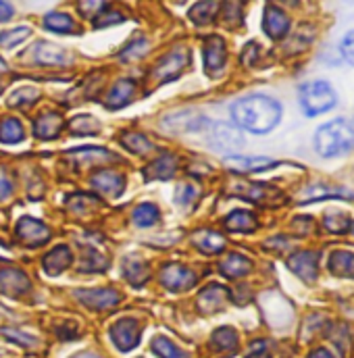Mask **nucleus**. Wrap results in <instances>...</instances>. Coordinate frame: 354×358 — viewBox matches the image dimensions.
Returning <instances> with one entry per match:
<instances>
[{"label":"nucleus","mask_w":354,"mask_h":358,"mask_svg":"<svg viewBox=\"0 0 354 358\" xmlns=\"http://www.w3.org/2000/svg\"><path fill=\"white\" fill-rule=\"evenodd\" d=\"M31 59L40 65H52V67H63L69 63V55L67 50H63L61 46H55L50 42H40L34 46L31 50Z\"/></svg>","instance_id":"ddd939ff"},{"label":"nucleus","mask_w":354,"mask_h":358,"mask_svg":"<svg viewBox=\"0 0 354 358\" xmlns=\"http://www.w3.org/2000/svg\"><path fill=\"white\" fill-rule=\"evenodd\" d=\"M340 52H342V57H344L346 63L354 65V31H348V34L342 38V42H340Z\"/></svg>","instance_id":"a18cd8bd"},{"label":"nucleus","mask_w":354,"mask_h":358,"mask_svg":"<svg viewBox=\"0 0 354 358\" xmlns=\"http://www.w3.org/2000/svg\"><path fill=\"white\" fill-rule=\"evenodd\" d=\"M248 358H269L265 342H257V344H253V346H250V355H248Z\"/></svg>","instance_id":"8fccbe9b"},{"label":"nucleus","mask_w":354,"mask_h":358,"mask_svg":"<svg viewBox=\"0 0 354 358\" xmlns=\"http://www.w3.org/2000/svg\"><path fill=\"white\" fill-rule=\"evenodd\" d=\"M13 17V4L0 2V21H8Z\"/></svg>","instance_id":"3c124183"},{"label":"nucleus","mask_w":354,"mask_h":358,"mask_svg":"<svg viewBox=\"0 0 354 358\" xmlns=\"http://www.w3.org/2000/svg\"><path fill=\"white\" fill-rule=\"evenodd\" d=\"M111 340L121 352H129L140 344V325L136 319H121L111 327Z\"/></svg>","instance_id":"423d86ee"},{"label":"nucleus","mask_w":354,"mask_h":358,"mask_svg":"<svg viewBox=\"0 0 354 358\" xmlns=\"http://www.w3.org/2000/svg\"><path fill=\"white\" fill-rule=\"evenodd\" d=\"M309 358H334L332 357V352L327 350V348H317V350H313Z\"/></svg>","instance_id":"603ef678"},{"label":"nucleus","mask_w":354,"mask_h":358,"mask_svg":"<svg viewBox=\"0 0 354 358\" xmlns=\"http://www.w3.org/2000/svg\"><path fill=\"white\" fill-rule=\"evenodd\" d=\"M288 267L292 268V273H296L302 281L313 283V281H317V275H319V252H313V250L296 252L294 257H290Z\"/></svg>","instance_id":"6e6552de"},{"label":"nucleus","mask_w":354,"mask_h":358,"mask_svg":"<svg viewBox=\"0 0 354 358\" xmlns=\"http://www.w3.org/2000/svg\"><path fill=\"white\" fill-rule=\"evenodd\" d=\"M192 242L198 250L206 252V255H219L225 248V238L217 231L211 229H200L192 236Z\"/></svg>","instance_id":"aec40b11"},{"label":"nucleus","mask_w":354,"mask_h":358,"mask_svg":"<svg viewBox=\"0 0 354 358\" xmlns=\"http://www.w3.org/2000/svg\"><path fill=\"white\" fill-rule=\"evenodd\" d=\"M153 350L161 358H187V355L183 350H179L174 342H169L167 338H161V336L153 340Z\"/></svg>","instance_id":"c9c22d12"},{"label":"nucleus","mask_w":354,"mask_h":358,"mask_svg":"<svg viewBox=\"0 0 354 358\" xmlns=\"http://www.w3.org/2000/svg\"><path fill=\"white\" fill-rule=\"evenodd\" d=\"M38 100V92L34 88H21L17 92H13L8 104L10 106H27V104H34Z\"/></svg>","instance_id":"a19ab883"},{"label":"nucleus","mask_w":354,"mask_h":358,"mask_svg":"<svg viewBox=\"0 0 354 358\" xmlns=\"http://www.w3.org/2000/svg\"><path fill=\"white\" fill-rule=\"evenodd\" d=\"M336 102H338L336 92L323 80L306 82L300 86V106L309 117H317L332 110Z\"/></svg>","instance_id":"7ed1b4c3"},{"label":"nucleus","mask_w":354,"mask_h":358,"mask_svg":"<svg viewBox=\"0 0 354 358\" xmlns=\"http://www.w3.org/2000/svg\"><path fill=\"white\" fill-rule=\"evenodd\" d=\"M351 231H353V234H354V223H351Z\"/></svg>","instance_id":"6e6d98bb"},{"label":"nucleus","mask_w":354,"mask_h":358,"mask_svg":"<svg viewBox=\"0 0 354 358\" xmlns=\"http://www.w3.org/2000/svg\"><path fill=\"white\" fill-rule=\"evenodd\" d=\"M229 113L236 125L253 134H269L281 119V104L271 96L255 94L234 102Z\"/></svg>","instance_id":"f257e3e1"},{"label":"nucleus","mask_w":354,"mask_h":358,"mask_svg":"<svg viewBox=\"0 0 354 358\" xmlns=\"http://www.w3.org/2000/svg\"><path fill=\"white\" fill-rule=\"evenodd\" d=\"M234 192L238 196H244L246 200H257V202H261L269 194H273V189L267 185H250V183H246L244 187H234Z\"/></svg>","instance_id":"ea45409f"},{"label":"nucleus","mask_w":354,"mask_h":358,"mask_svg":"<svg viewBox=\"0 0 354 358\" xmlns=\"http://www.w3.org/2000/svg\"><path fill=\"white\" fill-rule=\"evenodd\" d=\"M76 298H80V302H84L90 308L102 310V308H111V306L119 304L121 294L111 287H102V289L98 287V289H78Z\"/></svg>","instance_id":"9d476101"},{"label":"nucleus","mask_w":354,"mask_h":358,"mask_svg":"<svg viewBox=\"0 0 354 358\" xmlns=\"http://www.w3.org/2000/svg\"><path fill=\"white\" fill-rule=\"evenodd\" d=\"M2 90H4V86H2V84H0V94H2Z\"/></svg>","instance_id":"4d7b16f0"},{"label":"nucleus","mask_w":354,"mask_h":358,"mask_svg":"<svg viewBox=\"0 0 354 358\" xmlns=\"http://www.w3.org/2000/svg\"><path fill=\"white\" fill-rule=\"evenodd\" d=\"M61 127H63V119H61V115H57V113H44V115H40V117L34 121V134H36L40 140L57 138V134L61 131Z\"/></svg>","instance_id":"412c9836"},{"label":"nucleus","mask_w":354,"mask_h":358,"mask_svg":"<svg viewBox=\"0 0 354 358\" xmlns=\"http://www.w3.org/2000/svg\"><path fill=\"white\" fill-rule=\"evenodd\" d=\"M330 271L338 277L354 279V255L348 250H336L330 257Z\"/></svg>","instance_id":"a878e982"},{"label":"nucleus","mask_w":354,"mask_h":358,"mask_svg":"<svg viewBox=\"0 0 354 358\" xmlns=\"http://www.w3.org/2000/svg\"><path fill=\"white\" fill-rule=\"evenodd\" d=\"M98 127H100V123L94 117H90V115H80V117H76L71 121V129H73L76 136H84V134L92 136V134L98 131Z\"/></svg>","instance_id":"58836bf2"},{"label":"nucleus","mask_w":354,"mask_h":358,"mask_svg":"<svg viewBox=\"0 0 354 358\" xmlns=\"http://www.w3.org/2000/svg\"><path fill=\"white\" fill-rule=\"evenodd\" d=\"M0 334L2 336H6L8 340H13L15 344H21L23 348H34L38 342L31 338V336H25V334H17L15 329H0Z\"/></svg>","instance_id":"c03bdc74"},{"label":"nucleus","mask_w":354,"mask_h":358,"mask_svg":"<svg viewBox=\"0 0 354 358\" xmlns=\"http://www.w3.org/2000/svg\"><path fill=\"white\" fill-rule=\"evenodd\" d=\"M177 171V157L174 155H161L157 161H153L144 169L146 179H169L176 176Z\"/></svg>","instance_id":"4be33fe9"},{"label":"nucleus","mask_w":354,"mask_h":358,"mask_svg":"<svg viewBox=\"0 0 354 358\" xmlns=\"http://www.w3.org/2000/svg\"><path fill=\"white\" fill-rule=\"evenodd\" d=\"M106 2H80V10L84 13V17L88 15L92 19H96L98 15H102V10L106 8Z\"/></svg>","instance_id":"49530a36"},{"label":"nucleus","mask_w":354,"mask_h":358,"mask_svg":"<svg viewBox=\"0 0 354 358\" xmlns=\"http://www.w3.org/2000/svg\"><path fill=\"white\" fill-rule=\"evenodd\" d=\"M257 225H259L257 217L248 210H234L225 219V227L229 231H238V234H250L257 229Z\"/></svg>","instance_id":"b1692460"},{"label":"nucleus","mask_w":354,"mask_h":358,"mask_svg":"<svg viewBox=\"0 0 354 358\" xmlns=\"http://www.w3.org/2000/svg\"><path fill=\"white\" fill-rule=\"evenodd\" d=\"M204 125H208V121L202 115H196L192 110L174 113L171 117L163 119V127H169V129H176V131H198Z\"/></svg>","instance_id":"f3484780"},{"label":"nucleus","mask_w":354,"mask_h":358,"mask_svg":"<svg viewBox=\"0 0 354 358\" xmlns=\"http://www.w3.org/2000/svg\"><path fill=\"white\" fill-rule=\"evenodd\" d=\"M211 342L217 350H229L232 352L238 346V334L232 327H221L213 334Z\"/></svg>","instance_id":"7c9ffc66"},{"label":"nucleus","mask_w":354,"mask_h":358,"mask_svg":"<svg viewBox=\"0 0 354 358\" xmlns=\"http://www.w3.org/2000/svg\"><path fill=\"white\" fill-rule=\"evenodd\" d=\"M198 196H200V189H198L196 185H192V183H181V185H177L176 202L179 206L192 208V206L196 204Z\"/></svg>","instance_id":"e433bc0d"},{"label":"nucleus","mask_w":354,"mask_h":358,"mask_svg":"<svg viewBox=\"0 0 354 358\" xmlns=\"http://www.w3.org/2000/svg\"><path fill=\"white\" fill-rule=\"evenodd\" d=\"M29 34H31V29L25 27V25L23 27H15V29H6V31L0 34V46L2 48H15L17 44L27 40Z\"/></svg>","instance_id":"4c0bfd02"},{"label":"nucleus","mask_w":354,"mask_h":358,"mask_svg":"<svg viewBox=\"0 0 354 358\" xmlns=\"http://www.w3.org/2000/svg\"><path fill=\"white\" fill-rule=\"evenodd\" d=\"M21 140H23V127L17 119H6L0 123V142L17 144Z\"/></svg>","instance_id":"473e14b6"},{"label":"nucleus","mask_w":354,"mask_h":358,"mask_svg":"<svg viewBox=\"0 0 354 358\" xmlns=\"http://www.w3.org/2000/svg\"><path fill=\"white\" fill-rule=\"evenodd\" d=\"M206 140L215 150H221V152H234L236 148L244 144L242 134L234 125H227V123H211Z\"/></svg>","instance_id":"39448f33"},{"label":"nucleus","mask_w":354,"mask_h":358,"mask_svg":"<svg viewBox=\"0 0 354 358\" xmlns=\"http://www.w3.org/2000/svg\"><path fill=\"white\" fill-rule=\"evenodd\" d=\"M159 221V208L155 204H140L134 210V223L140 227H150Z\"/></svg>","instance_id":"f704fd0d"},{"label":"nucleus","mask_w":354,"mask_h":358,"mask_svg":"<svg viewBox=\"0 0 354 358\" xmlns=\"http://www.w3.org/2000/svg\"><path fill=\"white\" fill-rule=\"evenodd\" d=\"M121 144H123L127 150L136 152V155H146V152H150V150L155 148V146L150 144V140H148L146 136L138 134V131H127V134H123V136H121Z\"/></svg>","instance_id":"cd10ccee"},{"label":"nucleus","mask_w":354,"mask_h":358,"mask_svg":"<svg viewBox=\"0 0 354 358\" xmlns=\"http://www.w3.org/2000/svg\"><path fill=\"white\" fill-rule=\"evenodd\" d=\"M69 265H71V250L67 246H57L42 261V267L48 275H61Z\"/></svg>","instance_id":"5701e85b"},{"label":"nucleus","mask_w":354,"mask_h":358,"mask_svg":"<svg viewBox=\"0 0 354 358\" xmlns=\"http://www.w3.org/2000/svg\"><path fill=\"white\" fill-rule=\"evenodd\" d=\"M263 27L271 40H281L290 31V19L281 8H277L275 4H269L265 8V17H263Z\"/></svg>","instance_id":"f8f14e48"},{"label":"nucleus","mask_w":354,"mask_h":358,"mask_svg":"<svg viewBox=\"0 0 354 358\" xmlns=\"http://www.w3.org/2000/svg\"><path fill=\"white\" fill-rule=\"evenodd\" d=\"M69 159L78 161V165H100L104 161H115V155H111L108 150H102V148H80V150H73L69 152Z\"/></svg>","instance_id":"393cba45"},{"label":"nucleus","mask_w":354,"mask_h":358,"mask_svg":"<svg viewBox=\"0 0 354 358\" xmlns=\"http://www.w3.org/2000/svg\"><path fill=\"white\" fill-rule=\"evenodd\" d=\"M227 298H229V292L223 285L213 283V285H208V287H204L200 292V296H198V308L202 313H206V315H213V313H217V310H221L225 306Z\"/></svg>","instance_id":"4468645a"},{"label":"nucleus","mask_w":354,"mask_h":358,"mask_svg":"<svg viewBox=\"0 0 354 358\" xmlns=\"http://www.w3.org/2000/svg\"><path fill=\"white\" fill-rule=\"evenodd\" d=\"M44 25H46L48 29L57 31V34H69V31L76 27L73 21H71V17L65 15V13H48V15L44 17Z\"/></svg>","instance_id":"72a5a7b5"},{"label":"nucleus","mask_w":354,"mask_h":358,"mask_svg":"<svg viewBox=\"0 0 354 358\" xmlns=\"http://www.w3.org/2000/svg\"><path fill=\"white\" fill-rule=\"evenodd\" d=\"M223 163L227 169L238 171V173H257L275 165V161L267 157H227Z\"/></svg>","instance_id":"dca6fc26"},{"label":"nucleus","mask_w":354,"mask_h":358,"mask_svg":"<svg viewBox=\"0 0 354 358\" xmlns=\"http://www.w3.org/2000/svg\"><path fill=\"white\" fill-rule=\"evenodd\" d=\"M161 281L171 292H185V289L196 285V275L181 265H167V267H163Z\"/></svg>","instance_id":"9b49d317"},{"label":"nucleus","mask_w":354,"mask_h":358,"mask_svg":"<svg viewBox=\"0 0 354 358\" xmlns=\"http://www.w3.org/2000/svg\"><path fill=\"white\" fill-rule=\"evenodd\" d=\"M123 273H125L127 281H132L134 285H142V283L148 279V275H150V268H148V265L140 263L138 259H125Z\"/></svg>","instance_id":"c85d7f7f"},{"label":"nucleus","mask_w":354,"mask_h":358,"mask_svg":"<svg viewBox=\"0 0 354 358\" xmlns=\"http://www.w3.org/2000/svg\"><path fill=\"white\" fill-rule=\"evenodd\" d=\"M134 96H136V84L129 82V80H119L106 96V106L113 108V110L123 108L134 100Z\"/></svg>","instance_id":"6ab92c4d"},{"label":"nucleus","mask_w":354,"mask_h":358,"mask_svg":"<svg viewBox=\"0 0 354 358\" xmlns=\"http://www.w3.org/2000/svg\"><path fill=\"white\" fill-rule=\"evenodd\" d=\"M225 59H227L225 42L219 36L206 38V42H204V69L211 78H217L223 71Z\"/></svg>","instance_id":"0eeeda50"},{"label":"nucleus","mask_w":354,"mask_h":358,"mask_svg":"<svg viewBox=\"0 0 354 358\" xmlns=\"http://www.w3.org/2000/svg\"><path fill=\"white\" fill-rule=\"evenodd\" d=\"M2 71H6V65H4V61L0 59V73H2Z\"/></svg>","instance_id":"864d4df0"},{"label":"nucleus","mask_w":354,"mask_h":358,"mask_svg":"<svg viewBox=\"0 0 354 358\" xmlns=\"http://www.w3.org/2000/svg\"><path fill=\"white\" fill-rule=\"evenodd\" d=\"M10 192H13V183L6 178V173L0 169V200H6L10 196Z\"/></svg>","instance_id":"09e8293b"},{"label":"nucleus","mask_w":354,"mask_h":358,"mask_svg":"<svg viewBox=\"0 0 354 358\" xmlns=\"http://www.w3.org/2000/svg\"><path fill=\"white\" fill-rule=\"evenodd\" d=\"M250 268H253L250 259H246V257H242V255H229V257L223 259L221 265H219V271H221L225 277H242V275L250 273Z\"/></svg>","instance_id":"bb28decb"},{"label":"nucleus","mask_w":354,"mask_h":358,"mask_svg":"<svg viewBox=\"0 0 354 358\" xmlns=\"http://www.w3.org/2000/svg\"><path fill=\"white\" fill-rule=\"evenodd\" d=\"M315 150L323 159H336L354 148V125L348 119H332L315 134Z\"/></svg>","instance_id":"f03ea898"},{"label":"nucleus","mask_w":354,"mask_h":358,"mask_svg":"<svg viewBox=\"0 0 354 358\" xmlns=\"http://www.w3.org/2000/svg\"><path fill=\"white\" fill-rule=\"evenodd\" d=\"M219 8L217 2H198L190 8V19L196 23V25H206L213 21L215 17V10Z\"/></svg>","instance_id":"c756f323"},{"label":"nucleus","mask_w":354,"mask_h":358,"mask_svg":"<svg viewBox=\"0 0 354 358\" xmlns=\"http://www.w3.org/2000/svg\"><path fill=\"white\" fill-rule=\"evenodd\" d=\"M17 238L23 242V244H29V246H40L44 242L50 240V229L38 221V219H31V217H23L19 219L17 223Z\"/></svg>","instance_id":"1a4fd4ad"},{"label":"nucleus","mask_w":354,"mask_h":358,"mask_svg":"<svg viewBox=\"0 0 354 358\" xmlns=\"http://www.w3.org/2000/svg\"><path fill=\"white\" fill-rule=\"evenodd\" d=\"M148 48H150V42L146 38H136L119 52V59L121 61H138L148 52Z\"/></svg>","instance_id":"2f4dec72"},{"label":"nucleus","mask_w":354,"mask_h":358,"mask_svg":"<svg viewBox=\"0 0 354 358\" xmlns=\"http://www.w3.org/2000/svg\"><path fill=\"white\" fill-rule=\"evenodd\" d=\"M187 61H190L187 48L177 46V48H174L169 55H165V57L159 61V65H157L155 71L150 73V82L155 80L159 86H161V84H167V82H174V80H177V78L183 73Z\"/></svg>","instance_id":"20e7f679"},{"label":"nucleus","mask_w":354,"mask_h":358,"mask_svg":"<svg viewBox=\"0 0 354 358\" xmlns=\"http://www.w3.org/2000/svg\"><path fill=\"white\" fill-rule=\"evenodd\" d=\"M76 358H98V357H94V355H78Z\"/></svg>","instance_id":"5fc2aeb1"},{"label":"nucleus","mask_w":354,"mask_h":358,"mask_svg":"<svg viewBox=\"0 0 354 358\" xmlns=\"http://www.w3.org/2000/svg\"><path fill=\"white\" fill-rule=\"evenodd\" d=\"M92 185L102 196H119L125 187V178L115 171H100L92 178Z\"/></svg>","instance_id":"a211bd4d"},{"label":"nucleus","mask_w":354,"mask_h":358,"mask_svg":"<svg viewBox=\"0 0 354 358\" xmlns=\"http://www.w3.org/2000/svg\"><path fill=\"white\" fill-rule=\"evenodd\" d=\"M123 21V15L121 13H106V15H98L94 19V25L96 27H108L113 23H121Z\"/></svg>","instance_id":"de8ad7c7"},{"label":"nucleus","mask_w":354,"mask_h":358,"mask_svg":"<svg viewBox=\"0 0 354 358\" xmlns=\"http://www.w3.org/2000/svg\"><path fill=\"white\" fill-rule=\"evenodd\" d=\"M104 267H106V261H104L100 255H96V250L88 248V250L84 252L82 271H102Z\"/></svg>","instance_id":"37998d69"},{"label":"nucleus","mask_w":354,"mask_h":358,"mask_svg":"<svg viewBox=\"0 0 354 358\" xmlns=\"http://www.w3.org/2000/svg\"><path fill=\"white\" fill-rule=\"evenodd\" d=\"M29 289V279L25 273L17 268H2L0 271V294L4 296H21Z\"/></svg>","instance_id":"2eb2a0df"},{"label":"nucleus","mask_w":354,"mask_h":358,"mask_svg":"<svg viewBox=\"0 0 354 358\" xmlns=\"http://www.w3.org/2000/svg\"><path fill=\"white\" fill-rule=\"evenodd\" d=\"M325 227L330 231H334V234H344L351 227V221L340 213H332V215L325 217Z\"/></svg>","instance_id":"79ce46f5"}]
</instances>
